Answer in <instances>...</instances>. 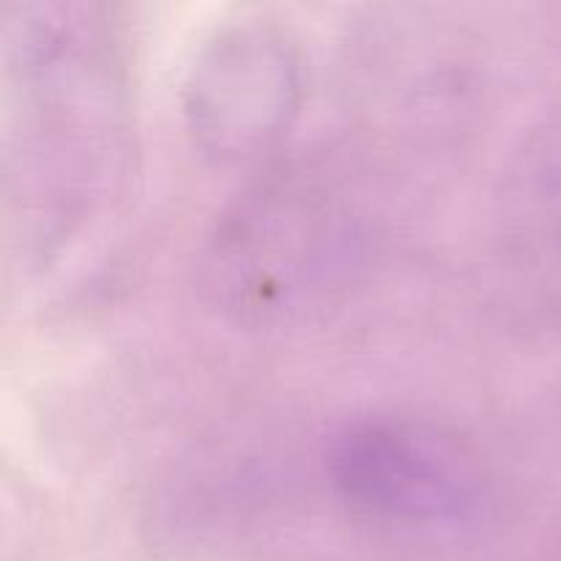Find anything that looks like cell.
Returning <instances> with one entry per match:
<instances>
[{
    "label": "cell",
    "mask_w": 561,
    "mask_h": 561,
    "mask_svg": "<svg viewBox=\"0 0 561 561\" xmlns=\"http://www.w3.org/2000/svg\"><path fill=\"white\" fill-rule=\"evenodd\" d=\"M5 179L20 239L64 241L124 179L129 104L99 5H22L5 22Z\"/></svg>",
    "instance_id": "obj_1"
},
{
    "label": "cell",
    "mask_w": 561,
    "mask_h": 561,
    "mask_svg": "<svg viewBox=\"0 0 561 561\" xmlns=\"http://www.w3.org/2000/svg\"><path fill=\"white\" fill-rule=\"evenodd\" d=\"M327 474L354 513L387 524H471L491 502V482L474 449L416 416L345 422L327 447Z\"/></svg>",
    "instance_id": "obj_2"
},
{
    "label": "cell",
    "mask_w": 561,
    "mask_h": 561,
    "mask_svg": "<svg viewBox=\"0 0 561 561\" xmlns=\"http://www.w3.org/2000/svg\"><path fill=\"white\" fill-rule=\"evenodd\" d=\"M299 99V49L283 27L263 20H241L214 33L184 82L192 135L219 159L266 151L288 129Z\"/></svg>",
    "instance_id": "obj_3"
}]
</instances>
